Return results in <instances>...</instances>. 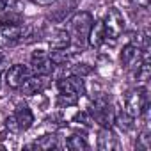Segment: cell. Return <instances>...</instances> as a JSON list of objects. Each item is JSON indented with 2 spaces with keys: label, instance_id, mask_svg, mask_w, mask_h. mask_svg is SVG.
Returning a JSON list of instances; mask_svg holds the SVG:
<instances>
[{
  "label": "cell",
  "instance_id": "5bb4252c",
  "mask_svg": "<svg viewBox=\"0 0 151 151\" xmlns=\"http://www.w3.org/2000/svg\"><path fill=\"white\" fill-rule=\"evenodd\" d=\"M50 59L55 66H64L69 62L71 59V52H68V48H59V50H52L50 52Z\"/></svg>",
  "mask_w": 151,
  "mask_h": 151
},
{
  "label": "cell",
  "instance_id": "7a4b0ae2",
  "mask_svg": "<svg viewBox=\"0 0 151 151\" xmlns=\"http://www.w3.org/2000/svg\"><path fill=\"white\" fill-rule=\"evenodd\" d=\"M103 30H105V39H109V37L117 39L121 36V32L124 30V18L116 7H112L109 11L107 18L103 22Z\"/></svg>",
  "mask_w": 151,
  "mask_h": 151
},
{
  "label": "cell",
  "instance_id": "d4e9b609",
  "mask_svg": "<svg viewBox=\"0 0 151 151\" xmlns=\"http://www.w3.org/2000/svg\"><path fill=\"white\" fill-rule=\"evenodd\" d=\"M0 86H2V77H0Z\"/></svg>",
  "mask_w": 151,
  "mask_h": 151
},
{
  "label": "cell",
  "instance_id": "e0dca14e",
  "mask_svg": "<svg viewBox=\"0 0 151 151\" xmlns=\"http://www.w3.org/2000/svg\"><path fill=\"white\" fill-rule=\"evenodd\" d=\"M34 146L39 147V149H52V147H57V137H55V135H45L43 139L36 140Z\"/></svg>",
  "mask_w": 151,
  "mask_h": 151
},
{
  "label": "cell",
  "instance_id": "7402d4cb",
  "mask_svg": "<svg viewBox=\"0 0 151 151\" xmlns=\"http://www.w3.org/2000/svg\"><path fill=\"white\" fill-rule=\"evenodd\" d=\"M6 66H7V59H6L4 55H0V71H2Z\"/></svg>",
  "mask_w": 151,
  "mask_h": 151
},
{
  "label": "cell",
  "instance_id": "3957f363",
  "mask_svg": "<svg viewBox=\"0 0 151 151\" xmlns=\"http://www.w3.org/2000/svg\"><path fill=\"white\" fill-rule=\"evenodd\" d=\"M91 114L96 119V123H100L103 128H110L112 123H114V117H116L112 107L109 105V101L105 98H100V100L94 101V105L91 109Z\"/></svg>",
  "mask_w": 151,
  "mask_h": 151
},
{
  "label": "cell",
  "instance_id": "ba28073f",
  "mask_svg": "<svg viewBox=\"0 0 151 151\" xmlns=\"http://www.w3.org/2000/svg\"><path fill=\"white\" fill-rule=\"evenodd\" d=\"M59 89H60V93H68V94L78 96V98L86 94L84 78L82 77H77V75H71V77H68V78L59 80Z\"/></svg>",
  "mask_w": 151,
  "mask_h": 151
},
{
  "label": "cell",
  "instance_id": "9a60e30c",
  "mask_svg": "<svg viewBox=\"0 0 151 151\" xmlns=\"http://www.w3.org/2000/svg\"><path fill=\"white\" fill-rule=\"evenodd\" d=\"M114 123H117V126L123 132H130L133 128V116H130L128 112H121L114 117Z\"/></svg>",
  "mask_w": 151,
  "mask_h": 151
},
{
  "label": "cell",
  "instance_id": "6da1fadb",
  "mask_svg": "<svg viewBox=\"0 0 151 151\" xmlns=\"http://www.w3.org/2000/svg\"><path fill=\"white\" fill-rule=\"evenodd\" d=\"M93 16L86 11H80L77 13L71 22H69V37H71V45L75 46H84L87 43V37H89V30L93 27Z\"/></svg>",
  "mask_w": 151,
  "mask_h": 151
},
{
  "label": "cell",
  "instance_id": "52a82bcc",
  "mask_svg": "<svg viewBox=\"0 0 151 151\" xmlns=\"http://www.w3.org/2000/svg\"><path fill=\"white\" fill-rule=\"evenodd\" d=\"M30 66L36 71V75H50L55 68V64L50 59V53L45 50H36L30 57Z\"/></svg>",
  "mask_w": 151,
  "mask_h": 151
},
{
  "label": "cell",
  "instance_id": "30bf717a",
  "mask_svg": "<svg viewBox=\"0 0 151 151\" xmlns=\"http://www.w3.org/2000/svg\"><path fill=\"white\" fill-rule=\"evenodd\" d=\"M13 116L16 119V124H18L20 132H25V130H29L34 124V116H32V112H30V109L27 105H20Z\"/></svg>",
  "mask_w": 151,
  "mask_h": 151
},
{
  "label": "cell",
  "instance_id": "4fadbf2b",
  "mask_svg": "<svg viewBox=\"0 0 151 151\" xmlns=\"http://www.w3.org/2000/svg\"><path fill=\"white\" fill-rule=\"evenodd\" d=\"M71 45V37H69V32L68 30H55L50 37V46L53 50H59V48H68Z\"/></svg>",
  "mask_w": 151,
  "mask_h": 151
},
{
  "label": "cell",
  "instance_id": "2e32d148",
  "mask_svg": "<svg viewBox=\"0 0 151 151\" xmlns=\"http://www.w3.org/2000/svg\"><path fill=\"white\" fill-rule=\"evenodd\" d=\"M66 146H68L69 149H87V147H89V144H87L86 137H84V135H78V133L71 135V137L68 139Z\"/></svg>",
  "mask_w": 151,
  "mask_h": 151
},
{
  "label": "cell",
  "instance_id": "9c48e42d",
  "mask_svg": "<svg viewBox=\"0 0 151 151\" xmlns=\"http://www.w3.org/2000/svg\"><path fill=\"white\" fill-rule=\"evenodd\" d=\"M140 60H142V50H140V46L130 43V45H126L121 50V64L123 66L130 68L133 64H139Z\"/></svg>",
  "mask_w": 151,
  "mask_h": 151
},
{
  "label": "cell",
  "instance_id": "277c9868",
  "mask_svg": "<svg viewBox=\"0 0 151 151\" xmlns=\"http://www.w3.org/2000/svg\"><path fill=\"white\" fill-rule=\"evenodd\" d=\"M48 86H50L48 75H30V77L20 86V91L25 96H34V94H41Z\"/></svg>",
  "mask_w": 151,
  "mask_h": 151
},
{
  "label": "cell",
  "instance_id": "8992f818",
  "mask_svg": "<svg viewBox=\"0 0 151 151\" xmlns=\"http://www.w3.org/2000/svg\"><path fill=\"white\" fill-rule=\"evenodd\" d=\"M27 34V30L22 25H14V23H0V46L11 45L14 41L23 39Z\"/></svg>",
  "mask_w": 151,
  "mask_h": 151
},
{
  "label": "cell",
  "instance_id": "7c38bea8",
  "mask_svg": "<svg viewBox=\"0 0 151 151\" xmlns=\"http://www.w3.org/2000/svg\"><path fill=\"white\" fill-rule=\"evenodd\" d=\"M98 147L103 149V151H110L114 147H117V140L114 137V133L110 132V128H103L100 132V137H98Z\"/></svg>",
  "mask_w": 151,
  "mask_h": 151
},
{
  "label": "cell",
  "instance_id": "5b68a950",
  "mask_svg": "<svg viewBox=\"0 0 151 151\" xmlns=\"http://www.w3.org/2000/svg\"><path fill=\"white\" fill-rule=\"evenodd\" d=\"M32 75V69L25 64H14L6 71V84L13 89H20V86Z\"/></svg>",
  "mask_w": 151,
  "mask_h": 151
},
{
  "label": "cell",
  "instance_id": "8fae6325",
  "mask_svg": "<svg viewBox=\"0 0 151 151\" xmlns=\"http://www.w3.org/2000/svg\"><path fill=\"white\" fill-rule=\"evenodd\" d=\"M89 45L94 48H100L107 39H105V30H103V22H96L93 23L91 30H89V37H87Z\"/></svg>",
  "mask_w": 151,
  "mask_h": 151
},
{
  "label": "cell",
  "instance_id": "ac0fdd59",
  "mask_svg": "<svg viewBox=\"0 0 151 151\" xmlns=\"http://www.w3.org/2000/svg\"><path fill=\"white\" fill-rule=\"evenodd\" d=\"M77 101H78V96H73V94H68V93H60L59 98H57L59 107H71V105H77Z\"/></svg>",
  "mask_w": 151,
  "mask_h": 151
},
{
  "label": "cell",
  "instance_id": "44dd1931",
  "mask_svg": "<svg viewBox=\"0 0 151 151\" xmlns=\"http://www.w3.org/2000/svg\"><path fill=\"white\" fill-rule=\"evenodd\" d=\"M9 6H13V0H0V11H6Z\"/></svg>",
  "mask_w": 151,
  "mask_h": 151
},
{
  "label": "cell",
  "instance_id": "ffe728a7",
  "mask_svg": "<svg viewBox=\"0 0 151 151\" xmlns=\"http://www.w3.org/2000/svg\"><path fill=\"white\" fill-rule=\"evenodd\" d=\"M139 140H140V144H139V147H142V149H149V147H151V142H149V137H147L146 133H142V135L139 137Z\"/></svg>",
  "mask_w": 151,
  "mask_h": 151
},
{
  "label": "cell",
  "instance_id": "cb8c5ba5",
  "mask_svg": "<svg viewBox=\"0 0 151 151\" xmlns=\"http://www.w3.org/2000/svg\"><path fill=\"white\" fill-rule=\"evenodd\" d=\"M34 2H37V4H50L52 0H34Z\"/></svg>",
  "mask_w": 151,
  "mask_h": 151
},
{
  "label": "cell",
  "instance_id": "d6986e66",
  "mask_svg": "<svg viewBox=\"0 0 151 151\" xmlns=\"http://www.w3.org/2000/svg\"><path fill=\"white\" fill-rule=\"evenodd\" d=\"M89 73H91L89 64H75V68H73V75H77V77H86Z\"/></svg>",
  "mask_w": 151,
  "mask_h": 151
},
{
  "label": "cell",
  "instance_id": "603a6c76",
  "mask_svg": "<svg viewBox=\"0 0 151 151\" xmlns=\"http://www.w3.org/2000/svg\"><path fill=\"white\" fill-rule=\"evenodd\" d=\"M132 4H135V6H142V7H146V6H147V0H132Z\"/></svg>",
  "mask_w": 151,
  "mask_h": 151
}]
</instances>
